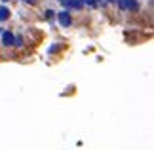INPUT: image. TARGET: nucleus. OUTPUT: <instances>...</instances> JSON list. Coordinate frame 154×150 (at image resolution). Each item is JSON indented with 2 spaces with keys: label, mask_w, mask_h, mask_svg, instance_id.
Segmentation results:
<instances>
[{
  "label": "nucleus",
  "mask_w": 154,
  "mask_h": 150,
  "mask_svg": "<svg viewBox=\"0 0 154 150\" xmlns=\"http://www.w3.org/2000/svg\"><path fill=\"white\" fill-rule=\"evenodd\" d=\"M27 2H29V4H32V2H34V0H27Z\"/></svg>",
  "instance_id": "8"
},
{
  "label": "nucleus",
  "mask_w": 154,
  "mask_h": 150,
  "mask_svg": "<svg viewBox=\"0 0 154 150\" xmlns=\"http://www.w3.org/2000/svg\"><path fill=\"white\" fill-rule=\"evenodd\" d=\"M82 4H86L88 8H97V6H99L97 0H82Z\"/></svg>",
  "instance_id": "6"
},
{
  "label": "nucleus",
  "mask_w": 154,
  "mask_h": 150,
  "mask_svg": "<svg viewBox=\"0 0 154 150\" xmlns=\"http://www.w3.org/2000/svg\"><path fill=\"white\" fill-rule=\"evenodd\" d=\"M118 6H120L122 10H131V11H135L139 8L137 0H118Z\"/></svg>",
  "instance_id": "2"
},
{
  "label": "nucleus",
  "mask_w": 154,
  "mask_h": 150,
  "mask_svg": "<svg viewBox=\"0 0 154 150\" xmlns=\"http://www.w3.org/2000/svg\"><path fill=\"white\" fill-rule=\"evenodd\" d=\"M14 34H11L10 31H6V32H2V44L4 46H14Z\"/></svg>",
  "instance_id": "3"
},
{
  "label": "nucleus",
  "mask_w": 154,
  "mask_h": 150,
  "mask_svg": "<svg viewBox=\"0 0 154 150\" xmlns=\"http://www.w3.org/2000/svg\"><path fill=\"white\" fill-rule=\"evenodd\" d=\"M10 17V10L6 6H0V21H6Z\"/></svg>",
  "instance_id": "5"
},
{
  "label": "nucleus",
  "mask_w": 154,
  "mask_h": 150,
  "mask_svg": "<svg viewBox=\"0 0 154 150\" xmlns=\"http://www.w3.org/2000/svg\"><path fill=\"white\" fill-rule=\"evenodd\" d=\"M59 2H61V4H65V6H67V0H59Z\"/></svg>",
  "instance_id": "7"
},
{
  "label": "nucleus",
  "mask_w": 154,
  "mask_h": 150,
  "mask_svg": "<svg viewBox=\"0 0 154 150\" xmlns=\"http://www.w3.org/2000/svg\"><path fill=\"white\" fill-rule=\"evenodd\" d=\"M2 2H8V0H2Z\"/></svg>",
  "instance_id": "9"
},
{
  "label": "nucleus",
  "mask_w": 154,
  "mask_h": 150,
  "mask_svg": "<svg viewBox=\"0 0 154 150\" xmlns=\"http://www.w3.org/2000/svg\"><path fill=\"white\" fill-rule=\"evenodd\" d=\"M67 8L82 10V8H84V4H82V0H67Z\"/></svg>",
  "instance_id": "4"
},
{
  "label": "nucleus",
  "mask_w": 154,
  "mask_h": 150,
  "mask_svg": "<svg viewBox=\"0 0 154 150\" xmlns=\"http://www.w3.org/2000/svg\"><path fill=\"white\" fill-rule=\"evenodd\" d=\"M57 19H59V23H61L63 27H70V23H72V19H70V14H69L67 10L57 11Z\"/></svg>",
  "instance_id": "1"
}]
</instances>
